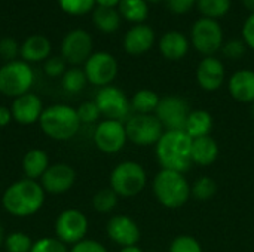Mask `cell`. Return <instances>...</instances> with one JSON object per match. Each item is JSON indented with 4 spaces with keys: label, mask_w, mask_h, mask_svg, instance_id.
I'll return each mask as SVG.
<instances>
[{
    "label": "cell",
    "mask_w": 254,
    "mask_h": 252,
    "mask_svg": "<svg viewBox=\"0 0 254 252\" xmlns=\"http://www.w3.org/2000/svg\"><path fill=\"white\" fill-rule=\"evenodd\" d=\"M243 40L247 45V48L254 49V12L246 19L243 25Z\"/></svg>",
    "instance_id": "43"
},
{
    "label": "cell",
    "mask_w": 254,
    "mask_h": 252,
    "mask_svg": "<svg viewBox=\"0 0 254 252\" xmlns=\"http://www.w3.org/2000/svg\"><path fill=\"white\" fill-rule=\"evenodd\" d=\"M159 101V95L152 89H140L129 100L134 114H155Z\"/></svg>",
    "instance_id": "26"
},
{
    "label": "cell",
    "mask_w": 254,
    "mask_h": 252,
    "mask_svg": "<svg viewBox=\"0 0 254 252\" xmlns=\"http://www.w3.org/2000/svg\"><path fill=\"white\" fill-rule=\"evenodd\" d=\"M60 7L70 15H85L94 9L95 0H58Z\"/></svg>",
    "instance_id": "35"
},
{
    "label": "cell",
    "mask_w": 254,
    "mask_h": 252,
    "mask_svg": "<svg viewBox=\"0 0 254 252\" xmlns=\"http://www.w3.org/2000/svg\"><path fill=\"white\" fill-rule=\"evenodd\" d=\"M94 101L104 119L125 123L131 116V102L125 92L118 86L109 85L100 88Z\"/></svg>",
    "instance_id": "8"
},
{
    "label": "cell",
    "mask_w": 254,
    "mask_h": 252,
    "mask_svg": "<svg viewBox=\"0 0 254 252\" xmlns=\"http://www.w3.org/2000/svg\"><path fill=\"white\" fill-rule=\"evenodd\" d=\"M168 252H202V247L190 235H180L173 239Z\"/></svg>",
    "instance_id": "34"
},
{
    "label": "cell",
    "mask_w": 254,
    "mask_h": 252,
    "mask_svg": "<svg viewBox=\"0 0 254 252\" xmlns=\"http://www.w3.org/2000/svg\"><path fill=\"white\" fill-rule=\"evenodd\" d=\"M118 201L119 196L110 187L101 189L92 198V208L98 214H110L118 206Z\"/></svg>",
    "instance_id": "31"
},
{
    "label": "cell",
    "mask_w": 254,
    "mask_h": 252,
    "mask_svg": "<svg viewBox=\"0 0 254 252\" xmlns=\"http://www.w3.org/2000/svg\"><path fill=\"white\" fill-rule=\"evenodd\" d=\"M219 144L211 135L192 140V163L198 166H210L219 159Z\"/></svg>",
    "instance_id": "22"
},
{
    "label": "cell",
    "mask_w": 254,
    "mask_h": 252,
    "mask_svg": "<svg viewBox=\"0 0 254 252\" xmlns=\"http://www.w3.org/2000/svg\"><path fill=\"white\" fill-rule=\"evenodd\" d=\"M228 89L231 97L243 104L254 102V71L253 70H238L235 71L229 82Z\"/></svg>",
    "instance_id": "20"
},
{
    "label": "cell",
    "mask_w": 254,
    "mask_h": 252,
    "mask_svg": "<svg viewBox=\"0 0 254 252\" xmlns=\"http://www.w3.org/2000/svg\"><path fill=\"white\" fill-rule=\"evenodd\" d=\"M106 233L109 239L122 247L137 245L141 238V230L135 220L128 215H113L106 224Z\"/></svg>",
    "instance_id": "16"
},
{
    "label": "cell",
    "mask_w": 254,
    "mask_h": 252,
    "mask_svg": "<svg viewBox=\"0 0 254 252\" xmlns=\"http://www.w3.org/2000/svg\"><path fill=\"white\" fill-rule=\"evenodd\" d=\"M51 53V42L40 34L30 36L24 40L21 45L19 55L22 56V61L25 62H40L46 61Z\"/></svg>",
    "instance_id": "23"
},
{
    "label": "cell",
    "mask_w": 254,
    "mask_h": 252,
    "mask_svg": "<svg viewBox=\"0 0 254 252\" xmlns=\"http://www.w3.org/2000/svg\"><path fill=\"white\" fill-rule=\"evenodd\" d=\"M252 107H250V114H252V117H254V102L253 104H250Z\"/></svg>",
    "instance_id": "49"
},
{
    "label": "cell",
    "mask_w": 254,
    "mask_h": 252,
    "mask_svg": "<svg viewBox=\"0 0 254 252\" xmlns=\"http://www.w3.org/2000/svg\"><path fill=\"white\" fill-rule=\"evenodd\" d=\"M121 0H95V3L101 7H116Z\"/></svg>",
    "instance_id": "45"
},
{
    "label": "cell",
    "mask_w": 254,
    "mask_h": 252,
    "mask_svg": "<svg viewBox=\"0 0 254 252\" xmlns=\"http://www.w3.org/2000/svg\"><path fill=\"white\" fill-rule=\"evenodd\" d=\"M217 193V183L211 177H199L193 186H190V196L196 201H210Z\"/></svg>",
    "instance_id": "32"
},
{
    "label": "cell",
    "mask_w": 254,
    "mask_h": 252,
    "mask_svg": "<svg viewBox=\"0 0 254 252\" xmlns=\"http://www.w3.org/2000/svg\"><path fill=\"white\" fill-rule=\"evenodd\" d=\"M243 1V4H244V7L247 9V10H250L252 13L254 12V0H241Z\"/></svg>",
    "instance_id": "47"
},
{
    "label": "cell",
    "mask_w": 254,
    "mask_h": 252,
    "mask_svg": "<svg viewBox=\"0 0 254 252\" xmlns=\"http://www.w3.org/2000/svg\"><path fill=\"white\" fill-rule=\"evenodd\" d=\"M34 83V71L25 61H9L0 67V94L18 98L28 94Z\"/></svg>",
    "instance_id": "6"
},
{
    "label": "cell",
    "mask_w": 254,
    "mask_h": 252,
    "mask_svg": "<svg viewBox=\"0 0 254 252\" xmlns=\"http://www.w3.org/2000/svg\"><path fill=\"white\" fill-rule=\"evenodd\" d=\"M119 252H143V250L138 245H129V247H122Z\"/></svg>",
    "instance_id": "46"
},
{
    "label": "cell",
    "mask_w": 254,
    "mask_h": 252,
    "mask_svg": "<svg viewBox=\"0 0 254 252\" xmlns=\"http://www.w3.org/2000/svg\"><path fill=\"white\" fill-rule=\"evenodd\" d=\"M147 184V172L143 165L134 160L118 163L110 172V189L119 198H134Z\"/></svg>",
    "instance_id": "5"
},
{
    "label": "cell",
    "mask_w": 254,
    "mask_h": 252,
    "mask_svg": "<svg viewBox=\"0 0 254 252\" xmlns=\"http://www.w3.org/2000/svg\"><path fill=\"white\" fill-rule=\"evenodd\" d=\"M4 239H6V233H4L3 226L0 224V248H1V247H4Z\"/></svg>",
    "instance_id": "48"
},
{
    "label": "cell",
    "mask_w": 254,
    "mask_h": 252,
    "mask_svg": "<svg viewBox=\"0 0 254 252\" xmlns=\"http://www.w3.org/2000/svg\"><path fill=\"white\" fill-rule=\"evenodd\" d=\"M92 138H94L95 147L101 153H106V154L119 153L128 141L125 123L104 119L97 123Z\"/></svg>",
    "instance_id": "12"
},
{
    "label": "cell",
    "mask_w": 254,
    "mask_h": 252,
    "mask_svg": "<svg viewBox=\"0 0 254 252\" xmlns=\"http://www.w3.org/2000/svg\"><path fill=\"white\" fill-rule=\"evenodd\" d=\"M39 126L42 132L55 141H68L80 131V120L76 108L67 104H54L43 110Z\"/></svg>",
    "instance_id": "3"
},
{
    "label": "cell",
    "mask_w": 254,
    "mask_h": 252,
    "mask_svg": "<svg viewBox=\"0 0 254 252\" xmlns=\"http://www.w3.org/2000/svg\"><path fill=\"white\" fill-rule=\"evenodd\" d=\"M43 110H45V107H43L40 97H37L36 94H31V92L24 94L18 98H13L12 105H10L13 122L19 123L22 126L39 123Z\"/></svg>",
    "instance_id": "17"
},
{
    "label": "cell",
    "mask_w": 254,
    "mask_h": 252,
    "mask_svg": "<svg viewBox=\"0 0 254 252\" xmlns=\"http://www.w3.org/2000/svg\"><path fill=\"white\" fill-rule=\"evenodd\" d=\"M70 252H109L106 250V247L95 241V239H83L79 244L73 245L70 248Z\"/></svg>",
    "instance_id": "41"
},
{
    "label": "cell",
    "mask_w": 254,
    "mask_h": 252,
    "mask_svg": "<svg viewBox=\"0 0 254 252\" xmlns=\"http://www.w3.org/2000/svg\"><path fill=\"white\" fill-rule=\"evenodd\" d=\"M12 120H13V117H12L10 107L0 105V128H4L7 125H10Z\"/></svg>",
    "instance_id": "44"
},
{
    "label": "cell",
    "mask_w": 254,
    "mask_h": 252,
    "mask_svg": "<svg viewBox=\"0 0 254 252\" xmlns=\"http://www.w3.org/2000/svg\"><path fill=\"white\" fill-rule=\"evenodd\" d=\"M190 111L192 110L185 98L179 95H165L161 98L155 116L165 131H185Z\"/></svg>",
    "instance_id": "11"
},
{
    "label": "cell",
    "mask_w": 254,
    "mask_h": 252,
    "mask_svg": "<svg viewBox=\"0 0 254 252\" xmlns=\"http://www.w3.org/2000/svg\"><path fill=\"white\" fill-rule=\"evenodd\" d=\"M43 70L49 77H63L67 71V62L63 56H49L43 64Z\"/></svg>",
    "instance_id": "39"
},
{
    "label": "cell",
    "mask_w": 254,
    "mask_h": 252,
    "mask_svg": "<svg viewBox=\"0 0 254 252\" xmlns=\"http://www.w3.org/2000/svg\"><path fill=\"white\" fill-rule=\"evenodd\" d=\"M190 39L193 48L204 56H213L216 52L222 49L225 43L223 28L219 24V21L204 16L193 24Z\"/></svg>",
    "instance_id": "10"
},
{
    "label": "cell",
    "mask_w": 254,
    "mask_h": 252,
    "mask_svg": "<svg viewBox=\"0 0 254 252\" xmlns=\"http://www.w3.org/2000/svg\"><path fill=\"white\" fill-rule=\"evenodd\" d=\"M121 13L115 7H101L97 6L92 13L94 25L103 33H115L121 27Z\"/></svg>",
    "instance_id": "27"
},
{
    "label": "cell",
    "mask_w": 254,
    "mask_h": 252,
    "mask_svg": "<svg viewBox=\"0 0 254 252\" xmlns=\"http://www.w3.org/2000/svg\"><path fill=\"white\" fill-rule=\"evenodd\" d=\"M196 6L204 18L217 21L229 12L231 0H196Z\"/></svg>",
    "instance_id": "30"
},
{
    "label": "cell",
    "mask_w": 254,
    "mask_h": 252,
    "mask_svg": "<svg viewBox=\"0 0 254 252\" xmlns=\"http://www.w3.org/2000/svg\"><path fill=\"white\" fill-rule=\"evenodd\" d=\"M164 3L168 7V10H171L173 13L183 15V13H188L189 10H192L196 0H164Z\"/></svg>",
    "instance_id": "42"
},
{
    "label": "cell",
    "mask_w": 254,
    "mask_h": 252,
    "mask_svg": "<svg viewBox=\"0 0 254 252\" xmlns=\"http://www.w3.org/2000/svg\"><path fill=\"white\" fill-rule=\"evenodd\" d=\"M83 71L91 85L104 88L118 76V61L109 52H94L85 62Z\"/></svg>",
    "instance_id": "13"
},
{
    "label": "cell",
    "mask_w": 254,
    "mask_h": 252,
    "mask_svg": "<svg viewBox=\"0 0 254 252\" xmlns=\"http://www.w3.org/2000/svg\"><path fill=\"white\" fill-rule=\"evenodd\" d=\"M118 10L124 19L134 24H143L149 16V4L146 0H121Z\"/></svg>",
    "instance_id": "28"
},
{
    "label": "cell",
    "mask_w": 254,
    "mask_h": 252,
    "mask_svg": "<svg viewBox=\"0 0 254 252\" xmlns=\"http://www.w3.org/2000/svg\"><path fill=\"white\" fill-rule=\"evenodd\" d=\"M33 239L24 232H12L6 235L4 250L7 252H30L33 248Z\"/></svg>",
    "instance_id": "33"
},
{
    "label": "cell",
    "mask_w": 254,
    "mask_h": 252,
    "mask_svg": "<svg viewBox=\"0 0 254 252\" xmlns=\"http://www.w3.org/2000/svg\"><path fill=\"white\" fill-rule=\"evenodd\" d=\"M21 46L18 45V42L12 37H3L0 40V56L3 59L9 61H15V58L19 55Z\"/></svg>",
    "instance_id": "40"
},
{
    "label": "cell",
    "mask_w": 254,
    "mask_h": 252,
    "mask_svg": "<svg viewBox=\"0 0 254 252\" xmlns=\"http://www.w3.org/2000/svg\"><path fill=\"white\" fill-rule=\"evenodd\" d=\"M152 192L156 201L167 209H179L185 206L190 198V186L182 172L161 169L153 181Z\"/></svg>",
    "instance_id": "4"
},
{
    "label": "cell",
    "mask_w": 254,
    "mask_h": 252,
    "mask_svg": "<svg viewBox=\"0 0 254 252\" xmlns=\"http://www.w3.org/2000/svg\"><path fill=\"white\" fill-rule=\"evenodd\" d=\"M45 198L46 193L39 181L24 178L12 183L3 192L1 205L12 217L27 218L42 209Z\"/></svg>",
    "instance_id": "1"
},
{
    "label": "cell",
    "mask_w": 254,
    "mask_h": 252,
    "mask_svg": "<svg viewBox=\"0 0 254 252\" xmlns=\"http://www.w3.org/2000/svg\"><path fill=\"white\" fill-rule=\"evenodd\" d=\"M88 229H89L88 217L76 208H68L60 212L54 224L55 238H58L67 247L68 245L73 247L80 241L86 239Z\"/></svg>",
    "instance_id": "9"
},
{
    "label": "cell",
    "mask_w": 254,
    "mask_h": 252,
    "mask_svg": "<svg viewBox=\"0 0 254 252\" xmlns=\"http://www.w3.org/2000/svg\"><path fill=\"white\" fill-rule=\"evenodd\" d=\"M213 126H214L213 116L207 110L198 108L189 113L186 125H185V132L192 140H196V138L210 135V132L213 131Z\"/></svg>",
    "instance_id": "25"
},
{
    "label": "cell",
    "mask_w": 254,
    "mask_h": 252,
    "mask_svg": "<svg viewBox=\"0 0 254 252\" xmlns=\"http://www.w3.org/2000/svg\"><path fill=\"white\" fill-rule=\"evenodd\" d=\"M226 77L223 62L216 56H204L196 68V80L198 85L207 91L214 92L222 88Z\"/></svg>",
    "instance_id": "18"
},
{
    "label": "cell",
    "mask_w": 254,
    "mask_h": 252,
    "mask_svg": "<svg viewBox=\"0 0 254 252\" xmlns=\"http://www.w3.org/2000/svg\"><path fill=\"white\" fill-rule=\"evenodd\" d=\"M77 116L82 125H94L98 122V119L101 117V113L95 104V101H85L82 102L77 108Z\"/></svg>",
    "instance_id": "36"
},
{
    "label": "cell",
    "mask_w": 254,
    "mask_h": 252,
    "mask_svg": "<svg viewBox=\"0 0 254 252\" xmlns=\"http://www.w3.org/2000/svg\"><path fill=\"white\" fill-rule=\"evenodd\" d=\"M220 50L229 59H240V58H243L246 55L247 45L244 43L243 39H231V40L223 43Z\"/></svg>",
    "instance_id": "38"
},
{
    "label": "cell",
    "mask_w": 254,
    "mask_h": 252,
    "mask_svg": "<svg viewBox=\"0 0 254 252\" xmlns=\"http://www.w3.org/2000/svg\"><path fill=\"white\" fill-rule=\"evenodd\" d=\"M30 252H70V250L58 238H40L34 241Z\"/></svg>",
    "instance_id": "37"
},
{
    "label": "cell",
    "mask_w": 254,
    "mask_h": 252,
    "mask_svg": "<svg viewBox=\"0 0 254 252\" xmlns=\"http://www.w3.org/2000/svg\"><path fill=\"white\" fill-rule=\"evenodd\" d=\"M156 36L155 30L147 24H135L131 27L124 37V49L132 56H140L152 49Z\"/></svg>",
    "instance_id": "19"
},
{
    "label": "cell",
    "mask_w": 254,
    "mask_h": 252,
    "mask_svg": "<svg viewBox=\"0 0 254 252\" xmlns=\"http://www.w3.org/2000/svg\"><path fill=\"white\" fill-rule=\"evenodd\" d=\"M86 83H88V79H86L85 71L77 67L68 68L61 77L63 89L68 94H79L80 91L85 89Z\"/></svg>",
    "instance_id": "29"
},
{
    "label": "cell",
    "mask_w": 254,
    "mask_h": 252,
    "mask_svg": "<svg viewBox=\"0 0 254 252\" xmlns=\"http://www.w3.org/2000/svg\"><path fill=\"white\" fill-rule=\"evenodd\" d=\"M76 171L68 163L49 165L43 177L39 180L46 195H64L76 183Z\"/></svg>",
    "instance_id": "15"
},
{
    "label": "cell",
    "mask_w": 254,
    "mask_h": 252,
    "mask_svg": "<svg viewBox=\"0 0 254 252\" xmlns=\"http://www.w3.org/2000/svg\"><path fill=\"white\" fill-rule=\"evenodd\" d=\"M147 3H159V1H164V0H146Z\"/></svg>",
    "instance_id": "50"
},
{
    "label": "cell",
    "mask_w": 254,
    "mask_h": 252,
    "mask_svg": "<svg viewBox=\"0 0 254 252\" xmlns=\"http://www.w3.org/2000/svg\"><path fill=\"white\" fill-rule=\"evenodd\" d=\"M159 50L165 59L180 61L188 55L189 40L183 33H180L177 30L167 31L159 39Z\"/></svg>",
    "instance_id": "21"
},
{
    "label": "cell",
    "mask_w": 254,
    "mask_h": 252,
    "mask_svg": "<svg viewBox=\"0 0 254 252\" xmlns=\"http://www.w3.org/2000/svg\"><path fill=\"white\" fill-rule=\"evenodd\" d=\"M125 131L128 141L140 147L156 146L165 132L155 114H131L125 122Z\"/></svg>",
    "instance_id": "7"
},
{
    "label": "cell",
    "mask_w": 254,
    "mask_h": 252,
    "mask_svg": "<svg viewBox=\"0 0 254 252\" xmlns=\"http://www.w3.org/2000/svg\"><path fill=\"white\" fill-rule=\"evenodd\" d=\"M49 168L48 153L42 149H31L22 157V171L25 178L39 181Z\"/></svg>",
    "instance_id": "24"
},
{
    "label": "cell",
    "mask_w": 254,
    "mask_h": 252,
    "mask_svg": "<svg viewBox=\"0 0 254 252\" xmlns=\"http://www.w3.org/2000/svg\"><path fill=\"white\" fill-rule=\"evenodd\" d=\"M162 169L185 174L192 163V138L185 131H165L155 146Z\"/></svg>",
    "instance_id": "2"
},
{
    "label": "cell",
    "mask_w": 254,
    "mask_h": 252,
    "mask_svg": "<svg viewBox=\"0 0 254 252\" xmlns=\"http://www.w3.org/2000/svg\"><path fill=\"white\" fill-rule=\"evenodd\" d=\"M92 37L88 31L82 28H76L63 39L61 43V56L65 62L71 65H80L88 61L92 55Z\"/></svg>",
    "instance_id": "14"
}]
</instances>
